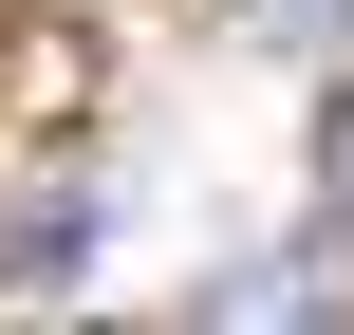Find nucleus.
<instances>
[{
    "mask_svg": "<svg viewBox=\"0 0 354 335\" xmlns=\"http://www.w3.org/2000/svg\"><path fill=\"white\" fill-rule=\"evenodd\" d=\"M336 298H354V242H280V261H224V280H205V317H224V335L336 317Z\"/></svg>",
    "mask_w": 354,
    "mask_h": 335,
    "instance_id": "f257e3e1",
    "label": "nucleus"
},
{
    "mask_svg": "<svg viewBox=\"0 0 354 335\" xmlns=\"http://www.w3.org/2000/svg\"><path fill=\"white\" fill-rule=\"evenodd\" d=\"M75 261H93V186H37V205L0 224V280L37 298V280H75Z\"/></svg>",
    "mask_w": 354,
    "mask_h": 335,
    "instance_id": "f03ea898",
    "label": "nucleus"
},
{
    "mask_svg": "<svg viewBox=\"0 0 354 335\" xmlns=\"http://www.w3.org/2000/svg\"><path fill=\"white\" fill-rule=\"evenodd\" d=\"M224 37H261V56H317V37H354V0H224Z\"/></svg>",
    "mask_w": 354,
    "mask_h": 335,
    "instance_id": "7ed1b4c3",
    "label": "nucleus"
},
{
    "mask_svg": "<svg viewBox=\"0 0 354 335\" xmlns=\"http://www.w3.org/2000/svg\"><path fill=\"white\" fill-rule=\"evenodd\" d=\"M317 205H336V242H354V93L317 112Z\"/></svg>",
    "mask_w": 354,
    "mask_h": 335,
    "instance_id": "20e7f679",
    "label": "nucleus"
}]
</instances>
